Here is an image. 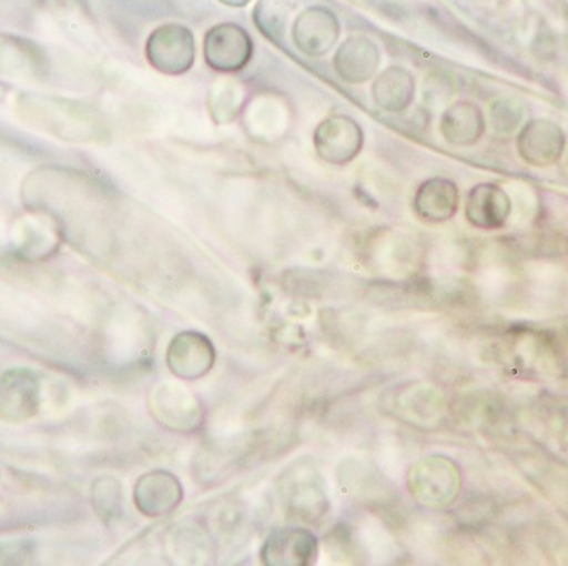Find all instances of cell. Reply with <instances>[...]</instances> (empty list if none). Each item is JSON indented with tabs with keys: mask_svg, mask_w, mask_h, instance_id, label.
I'll use <instances>...</instances> for the list:
<instances>
[{
	"mask_svg": "<svg viewBox=\"0 0 568 566\" xmlns=\"http://www.w3.org/2000/svg\"><path fill=\"white\" fill-rule=\"evenodd\" d=\"M28 127L65 142H84L95 133L94 118L81 102L41 94H21L16 102Z\"/></svg>",
	"mask_w": 568,
	"mask_h": 566,
	"instance_id": "cell-1",
	"label": "cell"
},
{
	"mask_svg": "<svg viewBox=\"0 0 568 566\" xmlns=\"http://www.w3.org/2000/svg\"><path fill=\"white\" fill-rule=\"evenodd\" d=\"M407 487L417 504L446 508L455 504L462 491V472L449 457L427 456L412 466Z\"/></svg>",
	"mask_w": 568,
	"mask_h": 566,
	"instance_id": "cell-2",
	"label": "cell"
},
{
	"mask_svg": "<svg viewBox=\"0 0 568 566\" xmlns=\"http://www.w3.org/2000/svg\"><path fill=\"white\" fill-rule=\"evenodd\" d=\"M40 376L30 367L0 370V418L6 422H28L40 414Z\"/></svg>",
	"mask_w": 568,
	"mask_h": 566,
	"instance_id": "cell-3",
	"label": "cell"
},
{
	"mask_svg": "<svg viewBox=\"0 0 568 566\" xmlns=\"http://www.w3.org/2000/svg\"><path fill=\"white\" fill-rule=\"evenodd\" d=\"M194 37L186 26H161L146 41L150 65L168 75L187 72L194 63Z\"/></svg>",
	"mask_w": 568,
	"mask_h": 566,
	"instance_id": "cell-4",
	"label": "cell"
},
{
	"mask_svg": "<svg viewBox=\"0 0 568 566\" xmlns=\"http://www.w3.org/2000/svg\"><path fill=\"white\" fill-rule=\"evenodd\" d=\"M284 512L290 519L315 523L328 511L327 492L321 475L314 469L302 468L284 479Z\"/></svg>",
	"mask_w": 568,
	"mask_h": 566,
	"instance_id": "cell-5",
	"label": "cell"
},
{
	"mask_svg": "<svg viewBox=\"0 0 568 566\" xmlns=\"http://www.w3.org/2000/svg\"><path fill=\"white\" fill-rule=\"evenodd\" d=\"M165 361L175 377L184 382H196L215 366V345L201 332L184 331L172 338Z\"/></svg>",
	"mask_w": 568,
	"mask_h": 566,
	"instance_id": "cell-6",
	"label": "cell"
},
{
	"mask_svg": "<svg viewBox=\"0 0 568 566\" xmlns=\"http://www.w3.org/2000/svg\"><path fill=\"white\" fill-rule=\"evenodd\" d=\"M254 44L242 26L223 22L204 37V60L219 72H237L251 60Z\"/></svg>",
	"mask_w": 568,
	"mask_h": 566,
	"instance_id": "cell-7",
	"label": "cell"
},
{
	"mask_svg": "<svg viewBox=\"0 0 568 566\" xmlns=\"http://www.w3.org/2000/svg\"><path fill=\"white\" fill-rule=\"evenodd\" d=\"M152 414L159 424L174 433H193L203 422V405L196 395L187 392L184 386H159L152 395Z\"/></svg>",
	"mask_w": 568,
	"mask_h": 566,
	"instance_id": "cell-8",
	"label": "cell"
},
{
	"mask_svg": "<svg viewBox=\"0 0 568 566\" xmlns=\"http://www.w3.org/2000/svg\"><path fill=\"white\" fill-rule=\"evenodd\" d=\"M365 137L359 124L347 117H331L318 124L314 146L318 156L332 165H346L363 149Z\"/></svg>",
	"mask_w": 568,
	"mask_h": 566,
	"instance_id": "cell-9",
	"label": "cell"
},
{
	"mask_svg": "<svg viewBox=\"0 0 568 566\" xmlns=\"http://www.w3.org/2000/svg\"><path fill=\"white\" fill-rule=\"evenodd\" d=\"M317 555V537L303 527L274 529L261 548V559L267 566H308Z\"/></svg>",
	"mask_w": 568,
	"mask_h": 566,
	"instance_id": "cell-10",
	"label": "cell"
},
{
	"mask_svg": "<svg viewBox=\"0 0 568 566\" xmlns=\"http://www.w3.org/2000/svg\"><path fill=\"white\" fill-rule=\"evenodd\" d=\"M183 485L178 476L165 469H152L136 479L133 502L145 517H164L183 502Z\"/></svg>",
	"mask_w": 568,
	"mask_h": 566,
	"instance_id": "cell-11",
	"label": "cell"
},
{
	"mask_svg": "<svg viewBox=\"0 0 568 566\" xmlns=\"http://www.w3.org/2000/svg\"><path fill=\"white\" fill-rule=\"evenodd\" d=\"M341 34L339 19L331 9L315 6L303 11L293 26L296 48L308 57H322L337 43Z\"/></svg>",
	"mask_w": 568,
	"mask_h": 566,
	"instance_id": "cell-12",
	"label": "cell"
},
{
	"mask_svg": "<svg viewBox=\"0 0 568 566\" xmlns=\"http://www.w3.org/2000/svg\"><path fill=\"white\" fill-rule=\"evenodd\" d=\"M565 150V133L548 120H532L518 137V152L525 162L535 168L557 164Z\"/></svg>",
	"mask_w": 568,
	"mask_h": 566,
	"instance_id": "cell-13",
	"label": "cell"
},
{
	"mask_svg": "<svg viewBox=\"0 0 568 566\" xmlns=\"http://www.w3.org/2000/svg\"><path fill=\"white\" fill-rule=\"evenodd\" d=\"M513 203L500 185L484 182L468 193L465 216L480 230H499L509 220Z\"/></svg>",
	"mask_w": 568,
	"mask_h": 566,
	"instance_id": "cell-14",
	"label": "cell"
},
{
	"mask_svg": "<svg viewBox=\"0 0 568 566\" xmlns=\"http://www.w3.org/2000/svg\"><path fill=\"white\" fill-rule=\"evenodd\" d=\"M47 53L40 44L0 34V73L11 79L40 80L47 73Z\"/></svg>",
	"mask_w": 568,
	"mask_h": 566,
	"instance_id": "cell-15",
	"label": "cell"
},
{
	"mask_svg": "<svg viewBox=\"0 0 568 566\" xmlns=\"http://www.w3.org/2000/svg\"><path fill=\"white\" fill-rule=\"evenodd\" d=\"M414 208L424 222H448L459 208L458 185L448 178L427 179L417 189Z\"/></svg>",
	"mask_w": 568,
	"mask_h": 566,
	"instance_id": "cell-16",
	"label": "cell"
},
{
	"mask_svg": "<svg viewBox=\"0 0 568 566\" xmlns=\"http://www.w3.org/2000/svg\"><path fill=\"white\" fill-rule=\"evenodd\" d=\"M379 50L368 38H349L335 53V72L344 82L363 84L378 70Z\"/></svg>",
	"mask_w": 568,
	"mask_h": 566,
	"instance_id": "cell-17",
	"label": "cell"
},
{
	"mask_svg": "<svg viewBox=\"0 0 568 566\" xmlns=\"http://www.w3.org/2000/svg\"><path fill=\"white\" fill-rule=\"evenodd\" d=\"M485 118L480 108L471 102H458L446 111L442 121V133L446 142L456 146H470L481 139Z\"/></svg>",
	"mask_w": 568,
	"mask_h": 566,
	"instance_id": "cell-18",
	"label": "cell"
},
{
	"mask_svg": "<svg viewBox=\"0 0 568 566\" xmlns=\"http://www.w3.org/2000/svg\"><path fill=\"white\" fill-rule=\"evenodd\" d=\"M416 94V80L408 70L390 67L373 84V98L382 110L398 113L408 108Z\"/></svg>",
	"mask_w": 568,
	"mask_h": 566,
	"instance_id": "cell-19",
	"label": "cell"
},
{
	"mask_svg": "<svg viewBox=\"0 0 568 566\" xmlns=\"http://www.w3.org/2000/svg\"><path fill=\"white\" fill-rule=\"evenodd\" d=\"M92 507L106 526L120 523L124 517L123 485L114 476H99L92 483Z\"/></svg>",
	"mask_w": 568,
	"mask_h": 566,
	"instance_id": "cell-20",
	"label": "cell"
},
{
	"mask_svg": "<svg viewBox=\"0 0 568 566\" xmlns=\"http://www.w3.org/2000/svg\"><path fill=\"white\" fill-rule=\"evenodd\" d=\"M172 546L175 555L184 562L203 563L212 556L213 542L209 530L191 520L175 527Z\"/></svg>",
	"mask_w": 568,
	"mask_h": 566,
	"instance_id": "cell-21",
	"label": "cell"
},
{
	"mask_svg": "<svg viewBox=\"0 0 568 566\" xmlns=\"http://www.w3.org/2000/svg\"><path fill=\"white\" fill-rule=\"evenodd\" d=\"M417 400L419 402L412 403L410 400L405 398L404 395L398 393L395 400V411L400 412L404 421H416L424 424L429 418H436L442 412V396L434 392H426L423 386H417Z\"/></svg>",
	"mask_w": 568,
	"mask_h": 566,
	"instance_id": "cell-22",
	"label": "cell"
},
{
	"mask_svg": "<svg viewBox=\"0 0 568 566\" xmlns=\"http://www.w3.org/2000/svg\"><path fill=\"white\" fill-rule=\"evenodd\" d=\"M521 118L523 111L519 110L516 102L507 101V99H499V101L494 102L490 121H493L494 130L497 133H513L518 128Z\"/></svg>",
	"mask_w": 568,
	"mask_h": 566,
	"instance_id": "cell-23",
	"label": "cell"
},
{
	"mask_svg": "<svg viewBox=\"0 0 568 566\" xmlns=\"http://www.w3.org/2000/svg\"><path fill=\"white\" fill-rule=\"evenodd\" d=\"M222 4L232 6V8H242V6L247 4L248 0H220Z\"/></svg>",
	"mask_w": 568,
	"mask_h": 566,
	"instance_id": "cell-24",
	"label": "cell"
},
{
	"mask_svg": "<svg viewBox=\"0 0 568 566\" xmlns=\"http://www.w3.org/2000/svg\"><path fill=\"white\" fill-rule=\"evenodd\" d=\"M2 95H4V88H2V85H0V99H2Z\"/></svg>",
	"mask_w": 568,
	"mask_h": 566,
	"instance_id": "cell-25",
	"label": "cell"
}]
</instances>
